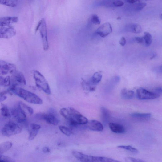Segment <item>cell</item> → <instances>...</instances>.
<instances>
[{"instance_id":"obj_1","label":"cell","mask_w":162,"mask_h":162,"mask_svg":"<svg viewBox=\"0 0 162 162\" xmlns=\"http://www.w3.org/2000/svg\"><path fill=\"white\" fill-rule=\"evenodd\" d=\"M9 90L13 93L26 101L36 105H41L43 103L41 99L33 92L18 87H10Z\"/></svg>"},{"instance_id":"obj_2","label":"cell","mask_w":162,"mask_h":162,"mask_svg":"<svg viewBox=\"0 0 162 162\" xmlns=\"http://www.w3.org/2000/svg\"><path fill=\"white\" fill-rule=\"evenodd\" d=\"M72 154L79 161L84 162H117L118 161L104 157L96 156L84 154L83 153L74 151Z\"/></svg>"},{"instance_id":"obj_3","label":"cell","mask_w":162,"mask_h":162,"mask_svg":"<svg viewBox=\"0 0 162 162\" xmlns=\"http://www.w3.org/2000/svg\"><path fill=\"white\" fill-rule=\"evenodd\" d=\"M70 115L67 120L71 126L76 127L80 125L87 124L88 120L79 111L72 108H69Z\"/></svg>"},{"instance_id":"obj_4","label":"cell","mask_w":162,"mask_h":162,"mask_svg":"<svg viewBox=\"0 0 162 162\" xmlns=\"http://www.w3.org/2000/svg\"><path fill=\"white\" fill-rule=\"evenodd\" d=\"M33 77L37 87L46 94L50 95L51 91L50 87L43 75L38 71L35 70L33 72Z\"/></svg>"},{"instance_id":"obj_5","label":"cell","mask_w":162,"mask_h":162,"mask_svg":"<svg viewBox=\"0 0 162 162\" xmlns=\"http://www.w3.org/2000/svg\"><path fill=\"white\" fill-rule=\"evenodd\" d=\"M22 130V128L17 124L11 121L4 125L1 132L3 136L9 137L20 133Z\"/></svg>"},{"instance_id":"obj_6","label":"cell","mask_w":162,"mask_h":162,"mask_svg":"<svg viewBox=\"0 0 162 162\" xmlns=\"http://www.w3.org/2000/svg\"><path fill=\"white\" fill-rule=\"evenodd\" d=\"M39 27L40 32L41 36L43 49L47 51L49 49V43L48 38L47 24L44 18H42Z\"/></svg>"},{"instance_id":"obj_7","label":"cell","mask_w":162,"mask_h":162,"mask_svg":"<svg viewBox=\"0 0 162 162\" xmlns=\"http://www.w3.org/2000/svg\"><path fill=\"white\" fill-rule=\"evenodd\" d=\"M10 114L11 116L18 123H24L26 120V113L19 104L11 110Z\"/></svg>"},{"instance_id":"obj_8","label":"cell","mask_w":162,"mask_h":162,"mask_svg":"<svg viewBox=\"0 0 162 162\" xmlns=\"http://www.w3.org/2000/svg\"><path fill=\"white\" fill-rule=\"evenodd\" d=\"M11 75H12L10 77L11 86L10 87H18L26 85V78L22 73L16 71Z\"/></svg>"},{"instance_id":"obj_9","label":"cell","mask_w":162,"mask_h":162,"mask_svg":"<svg viewBox=\"0 0 162 162\" xmlns=\"http://www.w3.org/2000/svg\"><path fill=\"white\" fill-rule=\"evenodd\" d=\"M137 98L140 100H150L157 99L160 97L159 95L155 92L149 91L141 87L136 91Z\"/></svg>"},{"instance_id":"obj_10","label":"cell","mask_w":162,"mask_h":162,"mask_svg":"<svg viewBox=\"0 0 162 162\" xmlns=\"http://www.w3.org/2000/svg\"><path fill=\"white\" fill-rule=\"evenodd\" d=\"M16 71V66L4 60L0 61V74L3 75L12 74Z\"/></svg>"},{"instance_id":"obj_11","label":"cell","mask_w":162,"mask_h":162,"mask_svg":"<svg viewBox=\"0 0 162 162\" xmlns=\"http://www.w3.org/2000/svg\"><path fill=\"white\" fill-rule=\"evenodd\" d=\"M16 31L12 26L0 27V38L3 39H10L16 34Z\"/></svg>"},{"instance_id":"obj_12","label":"cell","mask_w":162,"mask_h":162,"mask_svg":"<svg viewBox=\"0 0 162 162\" xmlns=\"http://www.w3.org/2000/svg\"><path fill=\"white\" fill-rule=\"evenodd\" d=\"M112 31V28L109 22L104 23L96 31L95 34L102 38H105L111 34Z\"/></svg>"},{"instance_id":"obj_13","label":"cell","mask_w":162,"mask_h":162,"mask_svg":"<svg viewBox=\"0 0 162 162\" xmlns=\"http://www.w3.org/2000/svg\"><path fill=\"white\" fill-rule=\"evenodd\" d=\"M124 5L121 0H103L98 3L97 5L107 8L119 7Z\"/></svg>"},{"instance_id":"obj_14","label":"cell","mask_w":162,"mask_h":162,"mask_svg":"<svg viewBox=\"0 0 162 162\" xmlns=\"http://www.w3.org/2000/svg\"><path fill=\"white\" fill-rule=\"evenodd\" d=\"M42 117L46 122L54 125L58 124L59 121L56 117L55 113L53 110H51L49 114H43Z\"/></svg>"},{"instance_id":"obj_15","label":"cell","mask_w":162,"mask_h":162,"mask_svg":"<svg viewBox=\"0 0 162 162\" xmlns=\"http://www.w3.org/2000/svg\"><path fill=\"white\" fill-rule=\"evenodd\" d=\"M87 124V128L90 130L96 132H102L103 131V125L99 121L91 120L88 121Z\"/></svg>"},{"instance_id":"obj_16","label":"cell","mask_w":162,"mask_h":162,"mask_svg":"<svg viewBox=\"0 0 162 162\" xmlns=\"http://www.w3.org/2000/svg\"><path fill=\"white\" fill-rule=\"evenodd\" d=\"M18 21L16 17H4L0 18V27L11 26Z\"/></svg>"},{"instance_id":"obj_17","label":"cell","mask_w":162,"mask_h":162,"mask_svg":"<svg viewBox=\"0 0 162 162\" xmlns=\"http://www.w3.org/2000/svg\"><path fill=\"white\" fill-rule=\"evenodd\" d=\"M41 128V126L38 124L32 123L30 125V129L28 138L30 141H32L35 138Z\"/></svg>"},{"instance_id":"obj_18","label":"cell","mask_w":162,"mask_h":162,"mask_svg":"<svg viewBox=\"0 0 162 162\" xmlns=\"http://www.w3.org/2000/svg\"><path fill=\"white\" fill-rule=\"evenodd\" d=\"M125 31L136 34L140 33L142 30L141 26L137 24H130L126 25L124 28Z\"/></svg>"},{"instance_id":"obj_19","label":"cell","mask_w":162,"mask_h":162,"mask_svg":"<svg viewBox=\"0 0 162 162\" xmlns=\"http://www.w3.org/2000/svg\"><path fill=\"white\" fill-rule=\"evenodd\" d=\"M109 127L111 131L117 134H124L125 132L124 127L121 125L114 123H110Z\"/></svg>"},{"instance_id":"obj_20","label":"cell","mask_w":162,"mask_h":162,"mask_svg":"<svg viewBox=\"0 0 162 162\" xmlns=\"http://www.w3.org/2000/svg\"><path fill=\"white\" fill-rule=\"evenodd\" d=\"M131 117L136 119L147 120L151 118L152 114L150 113H132Z\"/></svg>"},{"instance_id":"obj_21","label":"cell","mask_w":162,"mask_h":162,"mask_svg":"<svg viewBox=\"0 0 162 162\" xmlns=\"http://www.w3.org/2000/svg\"><path fill=\"white\" fill-rule=\"evenodd\" d=\"M102 121L104 124L108 123L110 118V114L108 110L106 108L102 107L101 108Z\"/></svg>"},{"instance_id":"obj_22","label":"cell","mask_w":162,"mask_h":162,"mask_svg":"<svg viewBox=\"0 0 162 162\" xmlns=\"http://www.w3.org/2000/svg\"><path fill=\"white\" fill-rule=\"evenodd\" d=\"M13 146V144L10 142H4L0 145V155H2L7 152Z\"/></svg>"},{"instance_id":"obj_23","label":"cell","mask_w":162,"mask_h":162,"mask_svg":"<svg viewBox=\"0 0 162 162\" xmlns=\"http://www.w3.org/2000/svg\"><path fill=\"white\" fill-rule=\"evenodd\" d=\"M121 94L122 97L123 99H129L133 98L134 95V92L132 90H128L126 88H124L122 90Z\"/></svg>"},{"instance_id":"obj_24","label":"cell","mask_w":162,"mask_h":162,"mask_svg":"<svg viewBox=\"0 0 162 162\" xmlns=\"http://www.w3.org/2000/svg\"><path fill=\"white\" fill-rule=\"evenodd\" d=\"M0 86L1 87H10L11 86L10 77L7 76L4 77L0 76Z\"/></svg>"},{"instance_id":"obj_25","label":"cell","mask_w":162,"mask_h":162,"mask_svg":"<svg viewBox=\"0 0 162 162\" xmlns=\"http://www.w3.org/2000/svg\"><path fill=\"white\" fill-rule=\"evenodd\" d=\"M18 3V0H0L1 4L10 7H16Z\"/></svg>"},{"instance_id":"obj_26","label":"cell","mask_w":162,"mask_h":162,"mask_svg":"<svg viewBox=\"0 0 162 162\" xmlns=\"http://www.w3.org/2000/svg\"><path fill=\"white\" fill-rule=\"evenodd\" d=\"M143 38L147 46H148L151 44L153 39L152 36L150 33L148 32H145Z\"/></svg>"},{"instance_id":"obj_27","label":"cell","mask_w":162,"mask_h":162,"mask_svg":"<svg viewBox=\"0 0 162 162\" xmlns=\"http://www.w3.org/2000/svg\"><path fill=\"white\" fill-rule=\"evenodd\" d=\"M1 112L2 116L5 118H10L11 115L7 107L4 105L2 104L1 107Z\"/></svg>"},{"instance_id":"obj_28","label":"cell","mask_w":162,"mask_h":162,"mask_svg":"<svg viewBox=\"0 0 162 162\" xmlns=\"http://www.w3.org/2000/svg\"><path fill=\"white\" fill-rule=\"evenodd\" d=\"M59 128L63 133L67 136H70L73 133L70 128L64 126L60 125L59 127Z\"/></svg>"},{"instance_id":"obj_29","label":"cell","mask_w":162,"mask_h":162,"mask_svg":"<svg viewBox=\"0 0 162 162\" xmlns=\"http://www.w3.org/2000/svg\"><path fill=\"white\" fill-rule=\"evenodd\" d=\"M117 147L128 150V151L134 153H137L138 152V150L136 148L130 145H119Z\"/></svg>"},{"instance_id":"obj_30","label":"cell","mask_w":162,"mask_h":162,"mask_svg":"<svg viewBox=\"0 0 162 162\" xmlns=\"http://www.w3.org/2000/svg\"><path fill=\"white\" fill-rule=\"evenodd\" d=\"M90 21L92 24L95 25H99L101 23L100 18L96 14H93L91 16L90 18Z\"/></svg>"},{"instance_id":"obj_31","label":"cell","mask_w":162,"mask_h":162,"mask_svg":"<svg viewBox=\"0 0 162 162\" xmlns=\"http://www.w3.org/2000/svg\"><path fill=\"white\" fill-rule=\"evenodd\" d=\"M60 113L62 116L67 120L68 119L70 115V111L69 109L66 108L61 109L60 111Z\"/></svg>"},{"instance_id":"obj_32","label":"cell","mask_w":162,"mask_h":162,"mask_svg":"<svg viewBox=\"0 0 162 162\" xmlns=\"http://www.w3.org/2000/svg\"><path fill=\"white\" fill-rule=\"evenodd\" d=\"M147 4L144 2H140L134 5L133 6L134 10L136 11H140L142 10L146 7Z\"/></svg>"},{"instance_id":"obj_33","label":"cell","mask_w":162,"mask_h":162,"mask_svg":"<svg viewBox=\"0 0 162 162\" xmlns=\"http://www.w3.org/2000/svg\"><path fill=\"white\" fill-rule=\"evenodd\" d=\"M18 104L22 109H24L26 110L30 115H32L33 114L34 110L32 108L27 105L25 103L21 102H19Z\"/></svg>"},{"instance_id":"obj_34","label":"cell","mask_w":162,"mask_h":162,"mask_svg":"<svg viewBox=\"0 0 162 162\" xmlns=\"http://www.w3.org/2000/svg\"><path fill=\"white\" fill-rule=\"evenodd\" d=\"M0 161L7 162H14V160L12 158L8 156L2 155L0 156Z\"/></svg>"},{"instance_id":"obj_35","label":"cell","mask_w":162,"mask_h":162,"mask_svg":"<svg viewBox=\"0 0 162 162\" xmlns=\"http://www.w3.org/2000/svg\"><path fill=\"white\" fill-rule=\"evenodd\" d=\"M126 162H144V161L140 159H136L132 157H127L125 159Z\"/></svg>"},{"instance_id":"obj_36","label":"cell","mask_w":162,"mask_h":162,"mask_svg":"<svg viewBox=\"0 0 162 162\" xmlns=\"http://www.w3.org/2000/svg\"><path fill=\"white\" fill-rule=\"evenodd\" d=\"M152 0H125L126 2L130 4H134L138 2L148 1Z\"/></svg>"},{"instance_id":"obj_37","label":"cell","mask_w":162,"mask_h":162,"mask_svg":"<svg viewBox=\"0 0 162 162\" xmlns=\"http://www.w3.org/2000/svg\"><path fill=\"white\" fill-rule=\"evenodd\" d=\"M42 152L45 153H49L51 151L50 148L48 147H44L42 148Z\"/></svg>"},{"instance_id":"obj_38","label":"cell","mask_w":162,"mask_h":162,"mask_svg":"<svg viewBox=\"0 0 162 162\" xmlns=\"http://www.w3.org/2000/svg\"><path fill=\"white\" fill-rule=\"evenodd\" d=\"M155 93L159 94H162V87H156L155 89Z\"/></svg>"},{"instance_id":"obj_39","label":"cell","mask_w":162,"mask_h":162,"mask_svg":"<svg viewBox=\"0 0 162 162\" xmlns=\"http://www.w3.org/2000/svg\"><path fill=\"white\" fill-rule=\"evenodd\" d=\"M126 43V40L125 38L124 37H122L119 41L120 44L122 46H124L125 45Z\"/></svg>"},{"instance_id":"obj_40","label":"cell","mask_w":162,"mask_h":162,"mask_svg":"<svg viewBox=\"0 0 162 162\" xmlns=\"http://www.w3.org/2000/svg\"><path fill=\"white\" fill-rule=\"evenodd\" d=\"M135 40L140 43H143L144 41L143 37H136L135 38Z\"/></svg>"},{"instance_id":"obj_41","label":"cell","mask_w":162,"mask_h":162,"mask_svg":"<svg viewBox=\"0 0 162 162\" xmlns=\"http://www.w3.org/2000/svg\"><path fill=\"white\" fill-rule=\"evenodd\" d=\"M7 98V97L5 95L3 96H1V100H0V101L1 102L3 101H4Z\"/></svg>"},{"instance_id":"obj_42","label":"cell","mask_w":162,"mask_h":162,"mask_svg":"<svg viewBox=\"0 0 162 162\" xmlns=\"http://www.w3.org/2000/svg\"><path fill=\"white\" fill-rule=\"evenodd\" d=\"M160 18L162 20V14L160 16Z\"/></svg>"}]
</instances>
